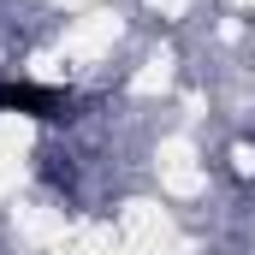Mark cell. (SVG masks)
Here are the masks:
<instances>
[{
	"label": "cell",
	"instance_id": "obj_1",
	"mask_svg": "<svg viewBox=\"0 0 255 255\" xmlns=\"http://www.w3.org/2000/svg\"><path fill=\"white\" fill-rule=\"evenodd\" d=\"M0 113H24V119H42V125H65L77 119V95L71 89H54V83H0Z\"/></svg>",
	"mask_w": 255,
	"mask_h": 255
}]
</instances>
